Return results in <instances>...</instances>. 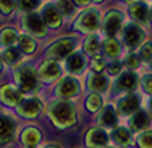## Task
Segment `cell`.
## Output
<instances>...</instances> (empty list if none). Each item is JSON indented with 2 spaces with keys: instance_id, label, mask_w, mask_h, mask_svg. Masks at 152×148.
I'll use <instances>...</instances> for the list:
<instances>
[{
  "instance_id": "44dd1931",
  "label": "cell",
  "mask_w": 152,
  "mask_h": 148,
  "mask_svg": "<svg viewBox=\"0 0 152 148\" xmlns=\"http://www.w3.org/2000/svg\"><path fill=\"white\" fill-rule=\"evenodd\" d=\"M84 66H86V60L80 52L71 54L68 60H67V68L70 70L71 73H81Z\"/></svg>"
},
{
  "instance_id": "8fae6325",
  "label": "cell",
  "mask_w": 152,
  "mask_h": 148,
  "mask_svg": "<svg viewBox=\"0 0 152 148\" xmlns=\"http://www.w3.org/2000/svg\"><path fill=\"white\" fill-rule=\"evenodd\" d=\"M87 145L91 148H103L109 141V137L103 128H93L87 134Z\"/></svg>"
},
{
  "instance_id": "30bf717a",
  "label": "cell",
  "mask_w": 152,
  "mask_h": 148,
  "mask_svg": "<svg viewBox=\"0 0 152 148\" xmlns=\"http://www.w3.org/2000/svg\"><path fill=\"white\" fill-rule=\"evenodd\" d=\"M149 124H151V115L143 109H139L138 112H135L129 119V126L133 132L145 131L149 126Z\"/></svg>"
},
{
  "instance_id": "7c38bea8",
  "label": "cell",
  "mask_w": 152,
  "mask_h": 148,
  "mask_svg": "<svg viewBox=\"0 0 152 148\" xmlns=\"http://www.w3.org/2000/svg\"><path fill=\"white\" fill-rule=\"evenodd\" d=\"M99 125L102 128H116L117 125V110L112 105H106L99 115Z\"/></svg>"
},
{
  "instance_id": "836d02e7",
  "label": "cell",
  "mask_w": 152,
  "mask_h": 148,
  "mask_svg": "<svg viewBox=\"0 0 152 148\" xmlns=\"http://www.w3.org/2000/svg\"><path fill=\"white\" fill-rule=\"evenodd\" d=\"M57 7H58L59 13H64V15H71L74 12V4L71 0H58Z\"/></svg>"
},
{
  "instance_id": "d6a6232c",
  "label": "cell",
  "mask_w": 152,
  "mask_h": 148,
  "mask_svg": "<svg viewBox=\"0 0 152 148\" xmlns=\"http://www.w3.org/2000/svg\"><path fill=\"white\" fill-rule=\"evenodd\" d=\"M104 68H106L104 58L100 57V55H94L93 60H91V70H93L96 74H100Z\"/></svg>"
},
{
  "instance_id": "8992f818",
  "label": "cell",
  "mask_w": 152,
  "mask_h": 148,
  "mask_svg": "<svg viewBox=\"0 0 152 148\" xmlns=\"http://www.w3.org/2000/svg\"><path fill=\"white\" fill-rule=\"evenodd\" d=\"M143 36H145V34L138 23H128L123 29V41H125L126 46L130 49L140 45V42L143 41Z\"/></svg>"
},
{
  "instance_id": "7402d4cb",
  "label": "cell",
  "mask_w": 152,
  "mask_h": 148,
  "mask_svg": "<svg viewBox=\"0 0 152 148\" xmlns=\"http://www.w3.org/2000/svg\"><path fill=\"white\" fill-rule=\"evenodd\" d=\"M13 125L12 119H9L4 115H0V141H7L13 134Z\"/></svg>"
},
{
  "instance_id": "1f68e13d",
  "label": "cell",
  "mask_w": 152,
  "mask_h": 148,
  "mask_svg": "<svg viewBox=\"0 0 152 148\" xmlns=\"http://www.w3.org/2000/svg\"><path fill=\"white\" fill-rule=\"evenodd\" d=\"M139 58L140 60H143L145 63L152 61V42H145L143 45L140 46Z\"/></svg>"
},
{
  "instance_id": "cb8c5ba5",
  "label": "cell",
  "mask_w": 152,
  "mask_h": 148,
  "mask_svg": "<svg viewBox=\"0 0 152 148\" xmlns=\"http://www.w3.org/2000/svg\"><path fill=\"white\" fill-rule=\"evenodd\" d=\"M84 49L87 54L90 55H96L100 51V42H99V36L96 34H91L84 42Z\"/></svg>"
},
{
  "instance_id": "9a60e30c",
  "label": "cell",
  "mask_w": 152,
  "mask_h": 148,
  "mask_svg": "<svg viewBox=\"0 0 152 148\" xmlns=\"http://www.w3.org/2000/svg\"><path fill=\"white\" fill-rule=\"evenodd\" d=\"M42 21L45 25H49L51 28H57L61 25V13L55 4H47L42 12Z\"/></svg>"
},
{
  "instance_id": "484cf974",
  "label": "cell",
  "mask_w": 152,
  "mask_h": 148,
  "mask_svg": "<svg viewBox=\"0 0 152 148\" xmlns=\"http://www.w3.org/2000/svg\"><path fill=\"white\" fill-rule=\"evenodd\" d=\"M19 46L22 48V51L31 54L36 49V42L29 36V35H20L19 36Z\"/></svg>"
},
{
  "instance_id": "277c9868",
  "label": "cell",
  "mask_w": 152,
  "mask_h": 148,
  "mask_svg": "<svg viewBox=\"0 0 152 148\" xmlns=\"http://www.w3.org/2000/svg\"><path fill=\"white\" fill-rule=\"evenodd\" d=\"M74 48H75V39L74 38H62V39L57 41L55 44H52L48 48L47 55L49 58L59 60V58L67 57Z\"/></svg>"
},
{
  "instance_id": "4316f807",
  "label": "cell",
  "mask_w": 152,
  "mask_h": 148,
  "mask_svg": "<svg viewBox=\"0 0 152 148\" xmlns=\"http://www.w3.org/2000/svg\"><path fill=\"white\" fill-rule=\"evenodd\" d=\"M22 138H23V141L28 145H35V144L39 142V139H41V134H39V131L35 129V128H28L23 132Z\"/></svg>"
},
{
  "instance_id": "b9f144b4",
  "label": "cell",
  "mask_w": 152,
  "mask_h": 148,
  "mask_svg": "<svg viewBox=\"0 0 152 148\" xmlns=\"http://www.w3.org/2000/svg\"><path fill=\"white\" fill-rule=\"evenodd\" d=\"M93 1H96V3H102V1H104V0H93Z\"/></svg>"
},
{
  "instance_id": "ffe728a7",
  "label": "cell",
  "mask_w": 152,
  "mask_h": 148,
  "mask_svg": "<svg viewBox=\"0 0 152 148\" xmlns=\"http://www.w3.org/2000/svg\"><path fill=\"white\" fill-rule=\"evenodd\" d=\"M1 99L7 105H16L22 100V91L13 86H4L1 89Z\"/></svg>"
},
{
  "instance_id": "f35d334b",
  "label": "cell",
  "mask_w": 152,
  "mask_h": 148,
  "mask_svg": "<svg viewBox=\"0 0 152 148\" xmlns=\"http://www.w3.org/2000/svg\"><path fill=\"white\" fill-rule=\"evenodd\" d=\"M77 4H80V6H86V4H88L90 3V0H74Z\"/></svg>"
},
{
  "instance_id": "e575fe53",
  "label": "cell",
  "mask_w": 152,
  "mask_h": 148,
  "mask_svg": "<svg viewBox=\"0 0 152 148\" xmlns=\"http://www.w3.org/2000/svg\"><path fill=\"white\" fill-rule=\"evenodd\" d=\"M39 0H18V6L22 10H34L35 7H38Z\"/></svg>"
},
{
  "instance_id": "9c48e42d",
  "label": "cell",
  "mask_w": 152,
  "mask_h": 148,
  "mask_svg": "<svg viewBox=\"0 0 152 148\" xmlns=\"http://www.w3.org/2000/svg\"><path fill=\"white\" fill-rule=\"evenodd\" d=\"M138 86V76L133 71H125L119 76L116 80V90L125 91V93H132Z\"/></svg>"
},
{
  "instance_id": "e0dca14e",
  "label": "cell",
  "mask_w": 152,
  "mask_h": 148,
  "mask_svg": "<svg viewBox=\"0 0 152 148\" xmlns=\"http://www.w3.org/2000/svg\"><path fill=\"white\" fill-rule=\"evenodd\" d=\"M112 139L115 141V144L120 147H126L132 142V134L126 126H116L112 132Z\"/></svg>"
},
{
  "instance_id": "603a6c76",
  "label": "cell",
  "mask_w": 152,
  "mask_h": 148,
  "mask_svg": "<svg viewBox=\"0 0 152 148\" xmlns=\"http://www.w3.org/2000/svg\"><path fill=\"white\" fill-rule=\"evenodd\" d=\"M103 51L107 57L116 58L120 54V45L117 42V39L115 38H107L104 42H103Z\"/></svg>"
},
{
  "instance_id": "ac0fdd59",
  "label": "cell",
  "mask_w": 152,
  "mask_h": 148,
  "mask_svg": "<svg viewBox=\"0 0 152 148\" xmlns=\"http://www.w3.org/2000/svg\"><path fill=\"white\" fill-rule=\"evenodd\" d=\"M88 89L91 91H97V93H103L107 90L109 87V79L102 76V74H93L88 77V83H87Z\"/></svg>"
},
{
  "instance_id": "74e56055",
  "label": "cell",
  "mask_w": 152,
  "mask_h": 148,
  "mask_svg": "<svg viewBox=\"0 0 152 148\" xmlns=\"http://www.w3.org/2000/svg\"><path fill=\"white\" fill-rule=\"evenodd\" d=\"M120 71H122V63L115 58V60L109 64V73H110V74H119Z\"/></svg>"
},
{
  "instance_id": "f1b7e54d",
  "label": "cell",
  "mask_w": 152,
  "mask_h": 148,
  "mask_svg": "<svg viewBox=\"0 0 152 148\" xmlns=\"http://www.w3.org/2000/svg\"><path fill=\"white\" fill-rule=\"evenodd\" d=\"M139 64H140V58L136 52H130V54H128V55L125 57V60H123V66H125L126 68H129V71L136 70L139 67Z\"/></svg>"
},
{
  "instance_id": "5b68a950",
  "label": "cell",
  "mask_w": 152,
  "mask_h": 148,
  "mask_svg": "<svg viewBox=\"0 0 152 148\" xmlns=\"http://www.w3.org/2000/svg\"><path fill=\"white\" fill-rule=\"evenodd\" d=\"M100 25V15L96 9H88V10L83 12L78 16L75 28L80 31H86V32H91L96 31Z\"/></svg>"
},
{
  "instance_id": "7bdbcfd3",
  "label": "cell",
  "mask_w": 152,
  "mask_h": 148,
  "mask_svg": "<svg viewBox=\"0 0 152 148\" xmlns=\"http://www.w3.org/2000/svg\"><path fill=\"white\" fill-rule=\"evenodd\" d=\"M47 148H58V147H54V145H49V147H47Z\"/></svg>"
},
{
  "instance_id": "ee69618b",
  "label": "cell",
  "mask_w": 152,
  "mask_h": 148,
  "mask_svg": "<svg viewBox=\"0 0 152 148\" xmlns=\"http://www.w3.org/2000/svg\"><path fill=\"white\" fill-rule=\"evenodd\" d=\"M0 71H1V60H0Z\"/></svg>"
},
{
  "instance_id": "60d3db41",
  "label": "cell",
  "mask_w": 152,
  "mask_h": 148,
  "mask_svg": "<svg viewBox=\"0 0 152 148\" xmlns=\"http://www.w3.org/2000/svg\"><path fill=\"white\" fill-rule=\"evenodd\" d=\"M149 19H151V23H152V7H151V10H149Z\"/></svg>"
},
{
  "instance_id": "83f0119b",
  "label": "cell",
  "mask_w": 152,
  "mask_h": 148,
  "mask_svg": "<svg viewBox=\"0 0 152 148\" xmlns=\"http://www.w3.org/2000/svg\"><path fill=\"white\" fill-rule=\"evenodd\" d=\"M102 105H103V100H102V97L97 93H91L87 97V102H86V106H87V109L90 112H96L97 109L102 108Z\"/></svg>"
},
{
  "instance_id": "5bb4252c",
  "label": "cell",
  "mask_w": 152,
  "mask_h": 148,
  "mask_svg": "<svg viewBox=\"0 0 152 148\" xmlns=\"http://www.w3.org/2000/svg\"><path fill=\"white\" fill-rule=\"evenodd\" d=\"M80 91V86H78V81L75 79H67L61 80L59 84L57 86V93L59 96H64V97H71V96H75L77 93Z\"/></svg>"
},
{
  "instance_id": "6da1fadb",
  "label": "cell",
  "mask_w": 152,
  "mask_h": 148,
  "mask_svg": "<svg viewBox=\"0 0 152 148\" xmlns=\"http://www.w3.org/2000/svg\"><path fill=\"white\" fill-rule=\"evenodd\" d=\"M49 116L59 128H67L75 122V110L70 102H55L49 109Z\"/></svg>"
},
{
  "instance_id": "ba28073f",
  "label": "cell",
  "mask_w": 152,
  "mask_h": 148,
  "mask_svg": "<svg viewBox=\"0 0 152 148\" xmlns=\"http://www.w3.org/2000/svg\"><path fill=\"white\" fill-rule=\"evenodd\" d=\"M23 25H25V29L34 35L44 36V35L47 34V25L42 21V18L39 15H36V13L26 15L23 19Z\"/></svg>"
},
{
  "instance_id": "f546056e",
  "label": "cell",
  "mask_w": 152,
  "mask_h": 148,
  "mask_svg": "<svg viewBox=\"0 0 152 148\" xmlns=\"http://www.w3.org/2000/svg\"><path fill=\"white\" fill-rule=\"evenodd\" d=\"M3 57H4V60H6L9 64H16L18 61H20V52H19L15 46H9V48L4 51Z\"/></svg>"
},
{
  "instance_id": "d590c367",
  "label": "cell",
  "mask_w": 152,
  "mask_h": 148,
  "mask_svg": "<svg viewBox=\"0 0 152 148\" xmlns=\"http://www.w3.org/2000/svg\"><path fill=\"white\" fill-rule=\"evenodd\" d=\"M142 87H143L145 93L152 96V74H145L142 77Z\"/></svg>"
},
{
  "instance_id": "d6986e66",
  "label": "cell",
  "mask_w": 152,
  "mask_h": 148,
  "mask_svg": "<svg viewBox=\"0 0 152 148\" xmlns=\"http://www.w3.org/2000/svg\"><path fill=\"white\" fill-rule=\"evenodd\" d=\"M39 110H41V102L38 99H28V100L22 102V105L19 106V112L28 118L36 116L39 113Z\"/></svg>"
},
{
  "instance_id": "3957f363",
  "label": "cell",
  "mask_w": 152,
  "mask_h": 148,
  "mask_svg": "<svg viewBox=\"0 0 152 148\" xmlns=\"http://www.w3.org/2000/svg\"><path fill=\"white\" fill-rule=\"evenodd\" d=\"M16 79L23 91H32L38 87V76L35 70L29 66H25L16 71Z\"/></svg>"
},
{
  "instance_id": "7a4b0ae2",
  "label": "cell",
  "mask_w": 152,
  "mask_h": 148,
  "mask_svg": "<svg viewBox=\"0 0 152 148\" xmlns=\"http://www.w3.org/2000/svg\"><path fill=\"white\" fill-rule=\"evenodd\" d=\"M140 97L138 93H126L119 102H117V113L122 116H132L135 112L139 110Z\"/></svg>"
},
{
  "instance_id": "8d00e7d4",
  "label": "cell",
  "mask_w": 152,
  "mask_h": 148,
  "mask_svg": "<svg viewBox=\"0 0 152 148\" xmlns=\"http://www.w3.org/2000/svg\"><path fill=\"white\" fill-rule=\"evenodd\" d=\"M15 7V0H0V12L1 13H10Z\"/></svg>"
},
{
  "instance_id": "ab89813d",
  "label": "cell",
  "mask_w": 152,
  "mask_h": 148,
  "mask_svg": "<svg viewBox=\"0 0 152 148\" xmlns=\"http://www.w3.org/2000/svg\"><path fill=\"white\" fill-rule=\"evenodd\" d=\"M148 110H149L148 113H149V115H152V97H151V99H149V102H148Z\"/></svg>"
},
{
  "instance_id": "52a82bcc",
  "label": "cell",
  "mask_w": 152,
  "mask_h": 148,
  "mask_svg": "<svg viewBox=\"0 0 152 148\" xmlns=\"http://www.w3.org/2000/svg\"><path fill=\"white\" fill-rule=\"evenodd\" d=\"M123 21V16L119 10H110L107 15L104 16V21H103V31L104 34L112 38L117 34V31L120 29V25Z\"/></svg>"
},
{
  "instance_id": "4dcf8cb0",
  "label": "cell",
  "mask_w": 152,
  "mask_h": 148,
  "mask_svg": "<svg viewBox=\"0 0 152 148\" xmlns=\"http://www.w3.org/2000/svg\"><path fill=\"white\" fill-rule=\"evenodd\" d=\"M136 144H138L139 148H152V131L142 132L139 137H138Z\"/></svg>"
},
{
  "instance_id": "2e32d148",
  "label": "cell",
  "mask_w": 152,
  "mask_h": 148,
  "mask_svg": "<svg viewBox=\"0 0 152 148\" xmlns=\"http://www.w3.org/2000/svg\"><path fill=\"white\" fill-rule=\"evenodd\" d=\"M59 76V66L52 61V60H48L45 61L41 68H39V77L42 80H47V81H51V80L57 79Z\"/></svg>"
},
{
  "instance_id": "d4e9b609",
  "label": "cell",
  "mask_w": 152,
  "mask_h": 148,
  "mask_svg": "<svg viewBox=\"0 0 152 148\" xmlns=\"http://www.w3.org/2000/svg\"><path fill=\"white\" fill-rule=\"evenodd\" d=\"M16 39H18V34H16V31L12 29V28H6V29H3L1 34H0V42H1L3 45L12 46L13 44L16 42Z\"/></svg>"
},
{
  "instance_id": "4fadbf2b",
  "label": "cell",
  "mask_w": 152,
  "mask_h": 148,
  "mask_svg": "<svg viewBox=\"0 0 152 148\" xmlns=\"http://www.w3.org/2000/svg\"><path fill=\"white\" fill-rule=\"evenodd\" d=\"M129 13L132 19L138 23H145L149 21V9L143 1H133L129 7Z\"/></svg>"
}]
</instances>
